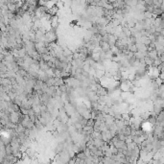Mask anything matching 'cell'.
<instances>
[{
	"instance_id": "4",
	"label": "cell",
	"mask_w": 164,
	"mask_h": 164,
	"mask_svg": "<svg viewBox=\"0 0 164 164\" xmlns=\"http://www.w3.org/2000/svg\"><path fill=\"white\" fill-rule=\"evenodd\" d=\"M159 78H160L161 80H163V81H164V71H162V72L159 74Z\"/></svg>"
},
{
	"instance_id": "2",
	"label": "cell",
	"mask_w": 164,
	"mask_h": 164,
	"mask_svg": "<svg viewBox=\"0 0 164 164\" xmlns=\"http://www.w3.org/2000/svg\"><path fill=\"white\" fill-rule=\"evenodd\" d=\"M130 52L132 53V54H136V53H138L139 50H138L137 45H130Z\"/></svg>"
},
{
	"instance_id": "1",
	"label": "cell",
	"mask_w": 164,
	"mask_h": 164,
	"mask_svg": "<svg viewBox=\"0 0 164 164\" xmlns=\"http://www.w3.org/2000/svg\"><path fill=\"white\" fill-rule=\"evenodd\" d=\"M148 57H149L150 59H152L153 61L156 60V59L158 58V55H157L156 50H154V51H150V52H148Z\"/></svg>"
},
{
	"instance_id": "3",
	"label": "cell",
	"mask_w": 164,
	"mask_h": 164,
	"mask_svg": "<svg viewBox=\"0 0 164 164\" xmlns=\"http://www.w3.org/2000/svg\"><path fill=\"white\" fill-rule=\"evenodd\" d=\"M59 89L62 92V93H65L66 91H67V86L65 85V84H62V85H61V86H59Z\"/></svg>"
}]
</instances>
